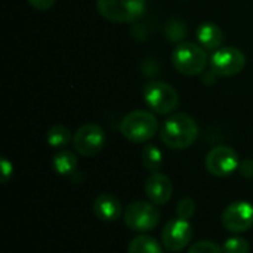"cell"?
I'll list each match as a JSON object with an SVG mask.
<instances>
[{
	"mask_svg": "<svg viewBox=\"0 0 253 253\" xmlns=\"http://www.w3.org/2000/svg\"><path fill=\"white\" fill-rule=\"evenodd\" d=\"M239 172L243 178L253 179V159H246V160L240 162Z\"/></svg>",
	"mask_w": 253,
	"mask_h": 253,
	"instance_id": "obj_23",
	"label": "cell"
},
{
	"mask_svg": "<svg viewBox=\"0 0 253 253\" xmlns=\"http://www.w3.org/2000/svg\"><path fill=\"white\" fill-rule=\"evenodd\" d=\"M127 253H165V248L154 237L148 234H139L130 240Z\"/></svg>",
	"mask_w": 253,
	"mask_h": 253,
	"instance_id": "obj_15",
	"label": "cell"
},
{
	"mask_svg": "<svg viewBox=\"0 0 253 253\" xmlns=\"http://www.w3.org/2000/svg\"><path fill=\"white\" fill-rule=\"evenodd\" d=\"M157 129H159V122L156 116L147 110L130 111L120 122L122 135L133 144L148 142L156 135Z\"/></svg>",
	"mask_w": 253,
	"mask_h": 253,
	"instance_id": "obj_2",
	"label": "cell"
},
{
	"mask_svg": "<svg viewBox=\"0 0 253 253\" xmlns=\"http://www.w3.org/2000/svg\"><path fill=\"white\" fill-rule=\"evenodd\" d=\"M141 162L148 172H151V173L160 172V169L163 166V153L160 151V148L157 145L148 144L144 147V150L141 153Z\"/></svg>",
	"mask_w": 253,
	"mask_h": 253,
	"instance_id": "obj_17",
	"label": "cell"
},
{
	"mask_svg": "<svg viewBox=\"0 0 253 253\" xmlns=\"http://www.w3.org/2000/svg\"><path fill=\"white\" fill-rule=\"evenodd\" d=\"M95 216L102 222H114L122 215V203L120 200L110 193L99 194L92 205Z\"/></svg>",
	"mask_w": 253,
	"mask_h": 253,
	"instance_id": "obj_13",
	"label": "cell"
},
{
	"mask_svg": "<svg viewBox=\"0 0 253 253\" xmlns=\"http://www.w3.org/2000/svg\"><path fill=\"white\" fill-rule=\"evenodd\" d=\"M197 40L199 44L211 52L218 50L222 47L224 43V33L222 30L213 22H203L197 27Z\"/></svg>",
	"mask_w": 253,
	"mask_h": 253,
	"instance_id": "obj_14",
	"label": "cell"
},
{
	"mask_svg": "<svg viewBox=\"0 0 253 253\" xmlns=\"http://www.w3.org/2000/svg\"><path fill=\"white\" fill-rule=\"evenodd\" d=\"M222 227L233 234H243L253 227V205L245 200L230 203L221 215Z\"/></svg>",
	"mask_w": 253,
	"mask_h": 253,
	"instance_id": "obj_10",
	"label": "cell"
},
{
	"mask_svg": "<svg viewBox=\"0 0 253 253\" xmlns=\"http://www.w3.org/2000/svg\"><path fill=\"white\" fill-rule=\"evenodd\" d=\"M246 65L245 53L234 46L219 47L213 52L211 58V68L215 76L219 77H233L243 71Z\"/></svg>",
	"mask_w": 253,
	"mask_h": 253,
	"instance_id": "obj_7",
	"label": "cell"
},
{
	"mask_svg": "<svg viewBox=\"0 0 253 253\" xmlns=\"http://www.w3.org/2000/svg\"><path fill=\"white\" fill-rule=\"evenodd\" d=\"M224 253H251V245L246 239L234 236L224 242Z\"/></svg>",
	"mask_w": 253,
	"mask_h": 253,
	"instance_id": "obj_19",
	"label": "cell"
},
{
	"mask_svg": "<svg viewBox=\"0 0 253 253\" xmlns=\"http://www.w3.org/2000/svg\"><path fill=\"white\" fill-rule=\"evenodd\" d=\"M205 166L211 175L216 178H225L239 169L240 159L234 148L228 145H218L208 153Z\"/></svg>",
	"mask_w": 253,
	"mask_h": 253,
	"instance_id": "obj_9",
	"label": "cell"
},
{
	"mask_svg": "<svg viewBox=\"0 0 253 253\" xmlns=\"http://www.w3.org/2000/svg\"><path fill=\"white\" fill-rule=\"evenodd\" d=\"M196 213V202L191 197H184L178 202L176 205V215L181 219H191L193 215Z\"/></svg>",
	"mask_w": 253,
	"mask_h": 253,
	"instance_id": "obj_20",
	"label": "cell"
},
{
	"mask_svg": "<svg viewBox=\"0 0 253 253\" xmlns=\"http://www.w3.org/2000/svg\"><path fill=\"white\" fill-rule=\"evenodd\" d=\"M172 64L178 73L193 77L205 71L208 65V55L200 44L184 42L172 52Z\"/></svg>",
	"mask_w": 253,
	"mask_h": 253,
	"instance_id": "obj_3",
	"label": "cell"
},
{
	"mask_svg": "<svg viewBox=\"0 0 253 253\" xmlns=\"http://www.w3.org/2000/svg\"><path fill=\"white\" fill-rule=\"evenodd\" d=\"M46 141L52 148H64L73 141V136H71V132L68 127L62 126V125H56L47 130Z\"/></svg>",
	"mask_w": 253,
	"mask_h": 253,
	"instance_id": "obj_18",
	"label": "cell"
},
{
	"mask_svg": "<svg viewBox=\"0 0 253 253\" xmlns=\"http://www.w3.org/2000/svg\"><path fill=\"white\" fill-rule=\"evenodd\" d=\"M147 7V0H96L98 12L111 22H133Z\"/></svg>",
	"mask_w": 253,
	"mask_h": 253,
	"instance_id": "obj_4",
	"label": "cell"
},
{
	"mask_svg": "<svg viewBox=\"0 0 253 253\" xmlns=\"http://www.w3.org/2000/svg\"><path fill=\"white\" fill-rule=\"evenodd\" d=\"M188 253H224V249H222V246L216 245L215 242L200 240L190 246Z\"/></svg>",
	"mask_w": 253,
	"mask_h": 253,
	"instance_id": "obj_21",
	"label": "cell"
},
{
	"mask_svg": "<svg viewBox=\"0 0 253 253\" xmlns=\"http://www.w3.org/2000/svg\"><path fill=\"white\" fill-rule=\"evenodd\" d=\"M125 224L135 233L144 234L154 230L160 222V211L151 202H133L125 209Z\"/></svg>",
	"mask_w": 253,
	"mask_h": 253,
	"instance_id": "obj_5",
	"label": "cell"
},
{
	"mask_svg": "<svg viewBox=\"0 0 253 253\" xmlns=\"http://www.w3.org/2000/svg\"><path fill=\"white\" fill-rule=\"evenodd\" d=\"M105 132L99 125L87 123L80 126L73 135L74 150L83 157H93L105 147Z\"/></svg>",
	"mask_w": 253,
	"mask_h": 253,
	"instance_id": "obj_8",
	"label": "cell"
},
{
	"mask_svg": "<svg viewBox=\"0 0 253 253\" xmlns=\"http://www.w3.org/2000/svg\"><path fill=\"white\" fill-rule=\"evenodd\" d=\"M56 0H28V3L37 10H47L55 4Z\"/></svg>",
	"mask_w": 253,
	"mask_h": 253,
	"instance_id": "obj_24",
	"label": "cell"
},
{
	"mask_svg": "<svg viewBox=\"0 0 253 253\" xmlns=\"http://www.w3.org/2000/svg\"><path fill=\"white\" fill-rule=\"evenodd\" d=\"M145 104L157 114H170L179 102L178 92L166 82H150L142 89Z\"/></svg>",
	"mask_w": 253,
	"mask_h": 253,
	"instance_id": "obj_6",
	"label": "cell"
},
{
	"mask_svg": "<svg viewBox=\"0 0 253 253\" xmlns=\"http://www.w3.org/2000/svg\"><path fill=\"white\" fill-rule=\"evenodd\" d=\"M52 166L58 175L70 176L77 169V157L74 153H71L68 150H62V151L55 154V157L52 160Z\"/></svg>",
	"mask_w": 253,
	"mask_h": 253,
	"instance_id": "obj_16",
	"label": "cell"
},
{
	"mask_svg": "<svg viewBox=\"0 0 253 253\" xmlns=\"http://www.w3.org/2000/svg\"><path fill=\"white\" fill-rule=\"evenodd\" d=\"M0 168H1V182L6 184V182L12 178L13 166H12V163H10L6 157H1V160H0Z\"/></svg>",
	"mask_w": 253,
	"mask_h": 253,
	"instance_id": "obj_22",
	"label": "cell"
},
{
	"mask_svg": "<svg viewBox=\"0 0 253 253\" xmlns=\"http://www.w3.org/2000/svg\"><path fill=\"white\" fill-rule=\"evenodd\" d=\"M193 237L190 221L173 218L166 222L162 231V245L168 252H181L185 249Z\"/></svg>",
	"mask_w": 253,
	"mask_h": 253,
	"instance_id": "obj_11",
	"label": "cell"
},
{
	"mask_svg": "<svg viewBox=\"0 0 253 253\" xmlns=\"http://www.w3.org/2000/svg\"><path fill=\"white\" fill-rule=\"evenodd\" d=\"M160 138L162 142L170 150H185L197 141L199 125L185 113L173 114L163 122Z\"/></svg>",
	"mask_w": 253,
	"mask_h": 253,
	"instance_id": "obj_1",
	"label": "cell"
},
{
	"mask_svg": "<svg viewBox=\"0 0 253 253\" xmlns=\"http://www.w3.org/2000/svg\"><path fill=\"white\" fill-rule=\"evenodd\" d=\"M144 191L148 202H151L156 206H163L173 196V184L168 175L156 172L147 178L144 184Z\"/></svg>",
	"mask_w": 253,
	"mask_h": 253,
	"instance_id": "obj_12",
	"label": "cell"
}]
</instances>
